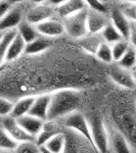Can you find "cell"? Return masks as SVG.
<instances>
[{
    "label": "cell",
    "mask_w": 136,
    "mask_h": 153,
    "mask_svg": "<svg viewBox=\"0 0 136 153\" xmlns=\"http://www.w3.org/2000/svg\"><path fill=\"white\" fill-rule=\"evenodd\" d=\"M110 151L113 153H134L129 141L117 128H108Z\"/></svg>",
    "instance_id": "9"
},
{
    "label": "cell",
    "mask_w": 136,
    "mask_h": 153,
    "mask_svg": "<svg viewBox=\"0 0 136 153\" xmlns=\"http://www.w3.org/2000/svg\"><path fill=\"white\" fill-rule=\"evenodd\" d=\"M54 16H55V6L51 4V1H45L32 6L26 12L25 19L30 24L37 26Z\"/></svg>",
    "instance_id": "6"
},
{
    "label": "cell",
    "mask_w": 136,
    "mask_h": 153,
    "mask_svg": "<svg viewBox=\"0 0 136 153\" xmlns=\"http://www.w3.org/2000/svg\"><path fill=\"white\" fill-rule=\"evenodd\" d=\"M87 8L86 1L83 0H66L61 1L55 7V16L61 19H65Z\"/></svg>",
    "instance_id": "11"
},
{
    "label": "cell",
    "mask_w": 136,
    "mask_h": 153,
    "mask_svg": "<svg viewBox=\"0 0 136 153\" xmlns=\"http://www.w3.org/2000/svg\"><path fill=\"white\" fill-rule=\"evenodd\" d=\"M82 103L83 98L79 89L65 88L54 91L51 93L47 120L58 122L71 113L80 111Z\"/></svg>",
    "instance_id": "1"
},
{
    "label": "cell",
    "mask_w": 136,
    "mask_h": 153,
    "mask_svg": "<svg viewBox=\"0 0 136 153\" xmlns=\"http://www.w3.org/2000/svg\"><path fill=\"white\" fill-rule=\"evenodd\" d=\"M129 41L130 45L133 46L136 49V24L131 23V29H130V35H129Z\"/></svg>",
    "instance_id": "34"
},
{
    "label": "cell",
    "mask_w": 136,
    "mask_h": 153,
    "mask_svg": "<svg viewBox=\"0 0 136 153\" xmlns=\"http://www.w3.org/2000/svg\"><path fill=\"white\" fill-rule=\"evenodd\" d=\"M13 6L10 1H6V0H0V19L3 18L6 14V12Z\"/></svg>",
    "instance_id": "33"
},
{
    "label": "cell",
    "mask_w": 136,
    "mask_h": 153,
    "mask_svg": "<svg viewBox=\"0 0 136 153\" xmlns=\"http://www.w3.org/2000/svg\"><path fill=\"white\" fill-rule=\"evenodd\" d=\"M120 9L130 23L136 24V2H127V4Z\"/></svg>",
    "instance_id": "32"
},
{
    "label": "cell",
    "mask_w": 136,
    "mask_h": 153,
    "mask_svg": "<svg viewBox=\"0 0 136 153\" xmlns=\"http://www.w3.org/2000/svg\"><path fill=\"white\" fill-rule=\"evenodd\" d=\"M36 29L38 31L39 35L49 39L58 38V37L63 36L64 34H66L63 21L58 18H55V16L37 25Z\"/></svg>",
    "instance_id": "7"
},
{
    "label": "cell",
    "mask_w": 136,
    "mask_h": 153,
    "mask_svg": "<svg viewBox=\"0 0 136 153\" xmlns=\"http://www.w3.org/2000/svg\"><path fill=\"white\" fill-rule=\"evenodd\" d=\"M79 41H80V45L83 50L86 53H90L92 55H95L99 45L103 42L100 34H98V35H90V34H88L87 36L84 37L83 39H81Z\"/></svg>",
    "instance_id": "22"
},
{
    "label": "cell",
    "mask_w": 136,
    "mask_h": 153,
    "mask_svg": "<svg viewBox=\"0 0 136 153\" xmlns=\"http://www.w3.org/2000/svg\"><path fill=\"white\" fill-rule=\"evenodd\" d=\"M56 123L64 129L72 130L74 132L78 133V134L82 135L84 138H86L88 141L92 143V141H91L90 127H89L87 117L81 111L71 113V114L67 115V117L61 118V120H58Z\"/></svg>",
    "instance_id": "5"
},
{
    "label": "cell",
    "mask_w": 136,
    "mask_h": 153,
    "mask_svg": "<svg viewBox=\"0 0 136 153\" xmlns=\"http://www.w3.org/2000/svg\"><path fill=\"white\" fill-rule=\"evenodd\" d=\"M13 153H41V150L36 141H26L19 143Z\"/></svg>",
    "instance_id": "29"
},
{
    "label": "cell",
    "mask_w": 136,
    "mask_h": 153,
    "mask_svg": "<svg viewBox=\"0 0 136 153\" xmlns=\"http://www.w3.org/2000/svg\"><path fill=\"white\" fill-rule=\"evenodd\" d=\"M90 127L91 141L98 153L110 152V137L108 129L105 123L97 115H91L87 117Z\"/></svg>",
    "instance_id": "2"
},
{
    "label": "cell",
    "mask_w": 136,
    "mask_h": 153,
    "mask_svg": "<svg viewBox=\"0 0 136 153\" xmlns=\"http://www.w3.org/2000/svg\"><path fill=\"white\" fill-rule=\"evenodd\" d=\"M3 35H4V33H1V32H0V41L2 40V38H3Z\"/></svg>",
    "instance_id": "39"
},
{
    "label": "cell",
    "mask_w": 136,
    "mask_h": 153,
    "mask_svg": "<svg viewBox=\"0 0 136 153\" xmlns=\"http://www.w3.org/2000/svg\"><path fill=\"white\" fill-rule=\"evenodd\" d=\"M0 153H13V151H7V150H0Z\"/></svg>",
    "instance_id": "38"
},
{
    "label": "cell",
    "mask_w": 136,
    "mask_h": 153,
    "mask_svg": "<svg viewBox=\"0 0 136 153\" xmlns=\"http://www.w3.org/2000/svg\"><path fill=\"white\" fill-rule=\"evenodd\" d=\"M16 122L27 134L32 136L35 139L37 136L40 134V132L44 127V124H45V122H43V120H39V118L35 117H32L30 114L16 118Z\"/></svg>",
    "instance_id": "16"
},
{
    "label": "cell",
    "mask_w": 136,
    "mask_h": 153,
    "mask_svg": "<svg viewBox=\"0 0 136 153\" xmlns=\"http://www.w3.org/2000/svg\"><path fill=\"white\" fill-rule=\"evenodd\" d=\"M61 21L65 26L66 34L71 38L75 40H81L88 35L87 8Z\"/></svg>",
    "instance_id": "3"
},
{
    "label": "cell",
    "mask_w": 136,
    "mask_h": 153,
    "mask_svg": "<svg viewBox=\"0 0 136 153\" xmlns=\"http://www.w3.org/2000/svg\"><path fill=\"white\" fill-rule=\"evenodd\" d=\"M63 129L66 136V147L64 153H98L90 141L82 135L72 130Z\"/></svg>",
    "instance_id": "4"
},
{
    "label": "cell",
    "mask_w": 136,
    "mask_h": 153,
    "mask_svg": "<svg viewBox=\"0 0 136 153\" xmlns=\"http://www.w3.org/2000/svg\"><path fill=\"white\" fill-rule=\"evenodd\" d=\"M7 65V63H6ZM6 65H4L3 66H1V68H0V76H1V74L3 73L4 71V70H5V68H6Z\"/></svg>",
    "instance_id": "37"
},
{
    "label": "cell",
    "mask_w": 136,
    "mask_h": 153,
    "mask_svg": "<svg viewBox=\"0 0 136 153\" xmlns=\"http://www.w3.org/2000/svg\"><path fill=\"white\" fill-rule=\"evenodd\" d=\"M19 143L14 141L12 137L0 126V150L14 151Z\"/></svg>",
    "instance_id": "27"
},
{
    "label": "cell",
    "mask_w": 136,
    "mask_h": 153,
    "mask_svg": "<svg viewBox=\"0 0 136 153\" xmlns=\"http://www.w3.org/2000/svg\"><path fill=\"white\" fill-rule=\"evenodd\" d=\"M94 56L96 59H98V60L105 63V65H112V63H114L112 45L105 43V42H102L99 45V47H98Z\"/></svg>",
    "instance_id": "25"
},
{
    "label": "cell",
    "mask_w": 136,
    "mask_h": 153,
    "mask_svg": "<svg viewBox=\"0 0 136 153\" xmlns=\"http://www.w3.org/2000/svg\"><path fill=\"white\" fill-rule=\"evenodd\" d=\"M40 150H41V153H52V152L48 151L47 149H45V148H43V147H40Z\"/></svg>",
    "instance_id": "35"
},
{
    "label": "cell",
    "mask_w": 136,
    "mask_h": 153,
    "mask_svg": "<svg viewBox=\"0 0 136 153\" xmlns=\"http://www.w3.org/2000/svg\"><path fill=\"white\" fill-rule=\"evenodd\" d=\"M0 126L8 133L12 137V139L18 143L26 142V141H36L35 138L27 134L25 131L22 129L21 126L18 124L16 120L10 117H6L0 118Z\"/></svg>",
    "instance_id": "8"
},
{
    "label": "cell",
    "mask_w": 136,
    "mask_h": 153,
    "mask_svg": "<svg viewBox=\"0 0 136 153\" xmlns=\"http://www.w3.org/2000/svg\"><path fill=\"white\" fill-rule=\"evenodd\" d=\"M52 46V39L45 37H38L36 40L27 44L25 55L27 56H38L40 54L46 53Z\"/></svg>",
    "instance_id": "17"
},
{
    "label": "cell",
    "mask_w": 136,
    "mask_h": 153,
    "mask_svg": "<svg viewBox=\"0 0 136 153\" xmlns=\"http://www.w3.org/2000/svg\"><path fill=\"white\" fill-rule=\"evenodd\" d=\"M130 46L131 45H130L129 41L125 40V39L113 44L112 51H113V56H114V62L117 63L118 61L124 56V54L127 52Z\"/></svg>",
    "instance_id": "28"
},
{
    "label": "cell",
    "mask_w": 136,
    "mask_h": 153,
    "mask_svg": "<svg viewBox=\"0 0 136 153\" xmlns=\"http://www.w3.org/2000/svg\"><path fill=\"white\" fill-rule=\"evenodd\" d=\"M110 78L116 85L126 90H133L136 87L134 79L132 76V71L124 70L116 65L110 71Z\"/></svg>",
    "instance_id": "12"
},
{
    "label": "cell",
    "mask_w": 136,
    "mask_h": 153,
    "mask_svg": "<svg viewBox=\"0 0 136 153\" xmlns=\"http://www.w3.org/2000/svg\"><path fill=\"white\" fill-rule=\"evenodd\" d=\"M35 97L36 96H25V97H22L14 101L13 108H12V111L9 117L16 120V118L29 114L30 110L34 104V101H35Z\"/></svg>",
    "instance_id": "19"
},
{
    "label": "cell",
    "mask_w": 136,
    "mask_h": 153,
    "mask_svg": "<svg viewBox=\"0 0 136 153\" xmlns=\"http://www.w3.org/2000/svg\"><path fill=\"white\" fill-rule=\"evenodd\" d=\"M132 76H133V79H134V82L136 84V68L132 71Z\"/></svg>",
    "instance_id": "36"
},
{
    "label": "cell",
    "mask_w": 136,
    "mask_h": 153,
    "mask_svg": "<svg viewBox=\"0 0 136 153\" xmlns=\"http://www.w3.org/2000/svg\"><path fill=\"white\" fill-rule=\"evenodd\" d=\"M110 21L125 40L129 39L131 23L124 16L120 8H114L110 11Z\"/></svg>",
    "instance_id": "15"
},
{
    "label": "cell",
    "mask_w": 136,
    "mask_h": 153,
    "mask_svg": "<svg viewBox=\"0 0 136 153\" xmlns=\"http://www.w3.org/2000/svg\"><path fill=\"white\" fill-rule=\"evenodd\" d=\"M100 36H101V38H102L103 42L110 44V45H113V44L117 43V42L124 39L122 37V35L119 33L118 30L112 25L111 21H110V23L105 26V28L101 31Z\"/></svg>",
    "instance_id": "23"
},
{
    "label": "cell",
    "mask_w": 136,
    "mask_h": 153,
    "mask_svg": "<svg viewBox=\"0 0 136 153\" xmlns=\"http://www.w3.org/2000/svg\"><path fill=\"white\" fill-rule=\"evenodd\" d=\"M86 5H87V9L92 10L101 14H105V16H110V8L103 1H99V0H87L86 1Z\"/></svg>",
    "instance_id": "30"
},
{
    "label": "cell",
    "mask_w": 136,
    "mask_h": 153,
    "mask_svg": "<svg viewBox=\"0 0 136 153\" xmlns=\"http://www.w3.org/2000/svg\"><path fill=\"white\" fill-rule=\"evenodd\" d=\"M16 32L19 36L23 38V40L26 42V44H29L34 40H36L38 37H40L38 31L36 29V26L30 24L26 19H24L21 24L19 25Z\"/></svg>",
    "instance_id": "20"
},
{
    "label": "cell",
    "mask_w": 136,
    "mask_h": 153,
    "mask_svg": "<svg viewBox=\"0 0 136 153\" xmlns=\"http://www.w3.org/2000/svg\"><path fill=\"white\" fill-rule=\"evenodd\" d=\"M50 98H51V93L50 94H41L36 96L34 104L32 106L29 114L32 115V117L39 118V120H43V122H46L48 117Z\"/></svg>",
    "instance_id": "14"
},
{
    "label": "cell",
    "mask_w": 136,
    "mask_h": 153,
    "mask_svg": "<svg viewBox=\"0 0 136 153\" xmlns=\"http://www.w3.org/2000/svg\"><path fill=\"white\" fill-rule=\"evenodd\" d=\"M14 105V101L0 96V118L9 117Z\"/></svg>",
    "instance_id": "31"
},
{
    "label": "cell",
    "mask_w": 136,
    "mask_h": 153,
    "mask_svg": "<svg viewBox=\"0 0 136 153\" xmlns=\"http://www.w3.org/2000/svg\"><path fill=\"white\" fill-rule=\"evenodd\" d=\"M25 19L23 9L19 8L18 5L13 4V6L6 12V14L0 19V32H5L16 30L19 25Z\"/></svg>",
    "instance_id": "10"
},
{
    "label": "cell",
    "mask_w": 136,
    "mask_h": 153,
    "mask_svg": "<svg viewBox=\"0 0 136 153\" xmlns=\"http://www.w3.org/2000/svg\"><path fill=\"white\" fill-rule=\"evenodd\" d=\"M110 23V16L87 9V29L90 35H98Z\"/></svg>",
    "instance_id": "13"
},
{
    "label": "cell",
    "mask_w": 136,
    "mask_h": 153,
    "mask_svg": "<svg viewBox=\"0 0 136 153\" xmlns=\"http://www.w3.org/2000/svg\"><path fill=\"white\" fill-rule=\"evenodd\" d=\"M26 46H27L26 42H25L23 40V38L16 33V35L14 36V38L11 40V42L8 45V48H7L5 62L10 63V62H13V61L18 60L23 54H25Z\"/></svg>",
    "instance_id": "18"
},
{
    "label": "cell",
    "mask_w": 136,
    "mask_h": 153,
    "mask_svg": "<svg viewBox=\"0 0 136 153\" xmlns=\"http://www.w3.org/2000/svg\"><path fill=\"white\" fill-rule=\"evenodd\" d=\"M42 147L52 153H64L66 147V136L64 134L63 129L58 134L52 136Z\"/></svg>",
    "instance_id": "21"
},
{
    "label": "cell",
    "mask_w": 136,
    "mask_h": 153,
    "mask_svg": "<svg viewBox=\"0 0 136 153\" xmlns=\"http://www.w3.org/2000/svg\"><path fill=\"white\" fill-rule=\"evenodd\" d=\"M16 33H18L16 30H11V31L5 32L2 40L0 41V68L3 66L4 65H6L5 57H6L7 48H8V45L11 42V40L16 35Z\"/></svg>",
    "instance_id": "26"
},
{
    "label": "cell",
    "mask_w": 136,
    "mask_h": 153,
    "mask_svg": "<svg viewBox=\"0 0 136 153\" xmlns=\"http://www.w3.org/2000/svg\"><path fill=\"white\" fill-rule=\"evenodd\" d=\"M118 66L124 70L132 71L136 68V49L133 46H130L128 51L124 54L122 58L116 63Z\"/></svg>",
    "instance_id": "24"
}]
</instances>
